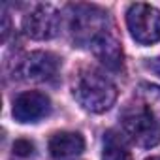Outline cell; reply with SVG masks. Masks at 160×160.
I'll use <instances>...</instances> for the list:
<instances>
[{
    "mask_svg": "<svg viewBox=\"0 0 160 160\" xmlns=\"http://www.w3.org/2000/svg\"><path fill=\"white\" fill-rule=\"evenodd\" d=\"M73 96L83 109L91 113H104L115 104L117 87L100 70L85 68L77 73L73 83Z\"/></svg>",
    "mask_w": 160,
    "mask_h": 160,
    "instance_id": "6da1fadb",
    "label": "cell"
},
{
    "mask_svg": "<svg viewBox=\"0 0 160 160\" xmlns=\"http://www.w3.org/2000/svg\"><path fill=\"white\" fill-rule=\"evenodd\" d=\"M124 134L139 147L151 149L160 143V121L149 111L147 106L128 104L121 113Z\"/></svg>",
    "mask_w": 160,
    "mask_h": 160,
    "instance_id": "7a4b0ae2",
    "label": "cell"
},
{
    "mask_svg": "<svg viewBox=\"0 0 160 160\" xmlns=\"http://www.w3.org/2000/svg\"><path fill=\"white\" fill-rule=\"evenodd\" d=\"M126 25L132 38L141 45L160 42V10L149 4H132L126 12Z\"/></svg>",
    "mask_w": 160,
    "mask_h": 160,
    "instance_id": "3957f363",
    "label": "cell"
},
{
    "mask_svg": "<svg viewBox=\"0 0 160 160\" xmlns=\"http://www.w3.org/2000/svg\"><path fill=\"white\" fill-rule=\"evenodd\" d=\"M60 28V15L49 4H38L23 19V30L32 40H51Z\"/></svg>",
    "mask_w": 160,
    "mask_h": 160,
    "instance_id": "277c9868",
    "label": "cell"
},
{
    "mask_svg": "<svg viewBox=\"0 0 160 160\" xmlns=\"http://www.w3.org/2000/svg\"><path fill=\"white\" fill-rule=\"evenodd\" d=\"M49 113H51V100L43 92L27 91V92H21L13 100L12 115L17 122H23V124L38 122L43 117H47Z\"/></svg>",
    "mask_w": 160,
    "mask_h": 160,
    "instance_id": "5b68a950",
    "label": "cell"
},
{
    "mask_svg": "<svg viewBox=\"0 0 160 160\" xmlns=\"http://www.w3.org/2000/svg\"><path fill=\"white\" fill-rule=\"evenodd\" d=\"M60 68L57 55L49 51H34L19 64V73L27 81H51Z\"/></svg>",
    "mask_w": 160,
    "mask_h": 160,
    "instance_id": "8992f818",
    "label": "cell"
},
{
    "mask_svg": "<svg viewBox=\"0 0 160 160\" xmlns=\"http://www.w3.org/2000/svg\"><path fill=\"white\" fill-rule=\"evenodd\" d=\"M91 47L94 57L106 64L109 70H121L122 68V49L121 43L109 34V32H98L92 40H91Z\"/></svg>",
    "mask_w": 160,
    "mask_h": 160,
    "instance_id": "52a82bcc",
    "label": "cell"
},
{
    "mask_svg": "<svg viewBox=\"0 0 160 160\" xmlns=\"http://www.w3.org/2000/svg\"><path fill=\"white\" fill-rule=\"evenodd\" d=\"M47 147L53 158H68L83 152L85 139L79 132H57L51 136Z\"/></svg>",
    "mask_w": 160,
    "mask_h": 160,
    "instance_id": "ba28073f",
    "label": "cell"
},
{
    "mask_svg": "<svg viewBox=\"0 0 160 160\" xmlns=\"http://www.w3.org/2000/svg\"><path fill=\"white\" fill-rule=\"evenodd\" d=\"M102 160H132V154L122 141L121 136L115 132L104 134V149H102Z\"/></svg>",
    "mask_w": 160,
    "mask_h": 160,
    "instance_id": "9c48e42d",
    "label": "cell"
},
{
    "mask_svg": "<svg viewBox=\"0 0 160 160\" xmlns=\"http://www.w3.org/2000/svg\"><path fill=\"white\" fill-rule=\"evenodd\" d=\"M138 91H139V96L145 100V106L149 108V111L160 121V87L151 83H141Z\"/></svg>",
    "mask_w": 160,
    "mask_h": 160,
    "instance_id": "30bf717a",
    "label": "cell"
},
{
    "mask_svg": "<svg viewBox=\"0 0 160 160\" xmlns=\"http://www.w3.org/2000/svg\"><path fill=\"white\" fill-rule=\"evenodd\" d=\"M34 152V143L30 139H15L13 143V154L17 156H30Z\"/></svg>",
    "mask_w": 160,
    "mask_h": 160,
    "instance_id": "8fae6325",
    "label": "cell"
},
{
    "mask_svg": "<svg viewBox=\"0 0 160 160\" xmlns=\"http://www.w3.org/2000/svg\"><path fill=\"white\" fill-rule=\"evenodd\" d=\"M145 68L151 70L152 73H156L160 77V57H154V58H147L145 60Z\"/></svg>",
    "mask_w": 160,
    "mask_h": 160,
    "instance_id": "7c38bea8",
    "label": "cell"
},
{
    "mask_svg": "<svg viewBox=\"0 0 160 160\" xmlns=\"http://www.w3.org/2000/svg\"><path fill=\"white\" fill-rule=\"evenodd\" d=\"M147 160H160V156H152V158H147Z\"/></svg>",
    "mask_w": 160,
    "mask_h": 160,
    "instance_id": "4fadbf2b",
    "label": "cell"
}]
</instances>
